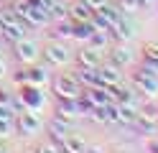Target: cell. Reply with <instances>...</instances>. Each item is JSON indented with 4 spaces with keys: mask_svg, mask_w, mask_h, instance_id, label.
Returning <instances> with one entry per match:
<instances>
[{
    "mask_svg": "<svg viewBox=\"0 0 158 153\" xmlns=\"http://www.w3.org/2000/svg\"><path fill=\"white\" fill-rule=\"evenodd\" d=\"M82 84L77 82L74 74H56L51 79V92H54V97L56 100H74L82 95Z\"/></svg>",
    "mask_w": 158,
    "mask_h": 153,
    "instance_id": "6da1fadb",
    "label": "cell"
},
{
    "mask_svg": "<svg viewBox=\"0 0 158 153\" xmlns=\"http://www.w3.org/2000/svg\"><path fill=\"white\" fill-rule=\"evenodd\" d=\"M41 56H44V61H46V66H64V64L72 61V51H69L66 41L51 38V41L41 49Z\"/></svg>",
    "mask_w": 158,
    "mask_h": 153,
    "instance_id": "7a4b0ae2",
    "label": "cell"
},
{
    "mask_svg": "<svg viewBox=\"0 0 158 153\" xmlns=\"http://www.w3.org/2000/svg\"><path fill=\"white\" fill-rule=\"evenodd\" d=\"M44 128V117L38 110H23L15 115V133L18 135H36L38 130Z\"/></svg>",
    "mask_w": 158,
    "mask_h": 153,
    "instance_id": "3957f363",
    "label": "cell"
},
{
    "mask_svg": "<svg viewBox=\"0 0 158 153\" xmlns=\"http://www.w3.org/2000/svg\"><path fill=\"white\" fill-rule=\"evenodd\" d=\"M13 56L18 59V64L28 66V64H33V61H38V56H41V46H38L33 38L26 36V38H21V41L13 44Z\"/></svg>",
    "mask_w": 158,
    "mask_h": 153,
    "instance_id": "277c9868",
    "label": "cell"
},
{
    "mask_svg": "<svg viewBox=\"0 0 158 153\" xmlns=\"http://www.w3.org/2000/svg\"><path fill=\"white\" fill-rule=\"evenodd\" d=\"M107 61L117 69H125L133 64V49L125 44V41H117L115 46H107Z\"/></svg>",
    "mask_w": 158,
    "mask_h": 153,
    "instance_id": "5b68a950",
    "label": "cell"
},
{
    "mask_svg": "<svg viewBox=\"0 0 158 153\" xmlns=\"http://www.w3.org/2000/svg\"><path fill=\"white\" fill-rule=\"evenodd\" d=\"M130 87L135 92H143L148 97H158V77H148V74H140V71H133L130 74Z\"/></svg>",
    "mask_w": 158,
    "mask_h": 153,
    "instance_id": "8992f818",
    "label": "cell"
},
{
    "mask_svg": "<svg viewBox=\"0 0 158 153\" xmlns=\"http://www.w3.org/2000/svg\"><path fill=\"white\" fill-rule=\"evenodd\" d=\"M18 95L23 97L28 110H41L44 107V87L41 84H23V87H18Z\"/></svg>",
    "mask_w": 158,
    "mask_h": 153,
    "instance_id": "52a82bcc",
    "label": "cell"
},
{
    "mask_svg": "<svg viewBox=\"0 0 158 153\" xmlns=\"http://www.w3.org/2000/svg\"><path fill=\"white\" fill-rule=\"evenodd\" d=\"M54 117L69 122V125H74L79 120V110H77V97L74 100H56V107H54Z\"/></svg>",
    "mask_w": 158,
    "mask_h": 153,
    "instance_id": "ba28073f",
    "label": "cell"
},
{
    "mask_svg": "<svg viewBox=\"0 0 158 153\" xmlns=\"http://www.w3.org/2000/svg\"><path fill=\"white\" fill-rule=\"evenodd\" d=\"M74 61H77V66H92V69H97V66L102 64V51H97L92 46L82 44V49L74 54Z\"/></svg>",
    "mask_w": 158,
    "mask_h": 153,
    "instance_id": "9c48e42d",
    "label": "cell"
},
{
    "mask_svg": "<svg viewBox=\"0 0 158 153\" xmlns=\"http://www.w3.org/2000/svg\"><path fill=\"white\" fill-rule=\"evenodd\" d=\"M94 15V10L84 3V0H74V3L66 5V18L72 20V23H84V20H89Z\"/></svg>",
    "mask_w": 158,
    "mask_h": 153,
    "instance_id": "30bf717a",
    "label": "cell"
},
{
    "mask_svg": "<svg viewBox=\"0 0 158 153\" xmlns=\"http://www.w3.org/2000/svg\"><path fill=\"white\" fill-rule=\"evenodd\" d=\"M46 133H48V140H51V143L61 146V140L72 133V125L64 122V120H59V117H51V120L46 122Z\"/></svg>",
    "mask_w": 158,
    "mask_h": 153,
    "instance_id": "8fae6325",
    "label": "cell"
},
{
    "mask_svg": "<svg viewBox=\"0 0 158 153\" xmlns=\"http://www.w3.org/2000/svg\"><path fill=\"white\" fill-rule=\"evenodd\" d=\"M28 28L23 20H13V23H5L3 26V31H0V36H3V41H8V44H15V41H21V38H26L28 36Z\"/></svg>",
    "mask_w": 158,
    "mask_h": 153,
    "instance_id": "7c38bea8",
    "label": "cell"
},
{
    "mask_svg": "<svg viewBox=\"0 0 158 153\" xmlns=\"http://www.w3.org/2000/svg\"><path fill=\"white\" fill-rule=\"evenodd\" d=\"M97 74H100V82H102V87H110V84H120L123 82V74H120V69L112 66L110 61H102L100 66H97Z\"/></svg>",
    "mask_w": 158,
    "mask_h": 153,
    "instance_id": "4fadbf2b",
    "label": "cell"
},
{
    "mask_svg": "<svg viewBox=\"0 0 158 153\" xmlns=\"http://www.w3.org/2000/svg\"><path fill=\"white\" fill-rule=\"evenodd\" d=\"M72 74L77 77V82L82 87H102L100 74H97V69H92V66H77V71H72Z\"/></svg>",
    "mask_w": 158,
    "mask_h": 153,
    "instance_id": "5bb4252c",
    "label": "cell"
},
{
    "mask_svg": "<svg viewBox=\"0 0 158 153\" xmlns=\"http://www.w3.org/2000/svg\"><path fill=\"white\" fill-rule=\"evenodd\" d=\"M51 38L56 41H72V33H74V23L69 18H59V20H51Z\"/></svg>",
    "mask_w": 158,
    "mask_h": 153,
    "instance_id": "9a60e30c",
    "label": "cell"
},
{
    "mask_svg": "<svg viewBox=\"0 0 158 153\" xmlns=\"http://www.w3.org/2000/svg\"><path fill=\"white\" fill-rule=\"evenodd\" d=\"M26 77H28V84H46L48 82V66L46 64H28L26 66Z\"/></svg>",
    "mask_w": 158,
    "mask_h": 153,
    "instance_id": "2e32d148",
    "label": "cell"
},
{
    "mask_svg": "<svg viewBox=\"0 0 158 153\" xmlns=\"http://www.w3.org/2000/svg\"><path fill=\"white\" fill-rule=\"evenodd\" d=\"M133 36H135V28L130 20H125V15L110 28V38H115V41H130Z\"/></svg>",
    "mask_w": 158,
    "mask_h": 153,
    "instance_id": "e0dca14e",
    "label": "cell"
},
{
    "mask_svg": "<svg viewBox=\"0 0 158 153\" xmlns=\"http://www.w3.org/2000/svg\"><path fill=\"white\" fill-rule=\"evenodd\" d=\"M130 128L135 130V135H140V138H151L153 133L158 130V122H156V120H148V117H143V115H138V117L130 122Z\"/></svg>",
    "mask_w": 158,
    "mask_h": 153,
    "instance_id": "ac0fdd59",
    "label": "cell"
},
{
    "mask_svg": "<svg viewBox=\"0 0 158 153\" xmlns=\"http://www.w3.org/2000/svg\"><path fill=\"white\" fill-rule=\"evenodd\" d=\"M61 153H84V148H87V143H84V138L82 135H77V133H69V135L61 140Z\"/></svg>",
    "mask_w": 158,
    "mask_h": 153,
    "instance_id": "d6986e66",
    "label": "cell"
},
{
    "mask_svg": "<svg viewBox=\"0 0 158 153\" xmlns=\"http://www.w3.org/2000/svg\"><path fill=\"white\" fill-rule=\"evenodd\" d=\"M117 117L120 125H130L138 117V102H117Z\"/></svg>",
    "mask_w": 158,
    "mask_h": 153,
    "instance_id": "ffe728a7",
    "label": "cell"
},
{
    "mask_svg": "<svg viewBox=\"0 0 158 153\" xmlns=\"http://www.w3.org/2000/svg\"><path fill=\"white\" fill-rule=\"evenodd\" d=\"M110 33H102V31H92V36L87 38V46H92L97 51H107V46H110Z\"/></svg>",
    "mask_w": 158,
    "mask_h": 153,
    "instance_id": "44dd1931",
    "label": "cell"
},
{
    "mask_svg": "<svg viewBox=\"0 0 158 153\" xmlns=\"http://www.w3.org/2000/svg\"><path fill=\"white\" fill-rule=\"evenodd\" d=\"M94 13H100V15H102V18L107 20V23H110V28H112V26L117 23V20H120V18L125 15V13H123V10H120V8H117V5H107V3H105V5L100 8V10H94Z\"/></svg>",
    "mask_w": 158,
    "mask_h": 153,
    "instance_id": "7402d4cb",
    "label": "cell"
},
{
    "mask_svg": "<svg viewBox=\"0 0 158 153\" xmlns=\"http://www.w3.org/2000/svg\"><path fill=\"white\" fill-rule=\"evenodd\" d=\"M92 23L84 20V23H74V33H72V41H79V44H87V38L92 36Z\"/></svg>",
    "mask_w": 158,
    "mask_h": 153,
    "instance_id": "603a6c76",
    "label": "cell"
},
{
    "mask_svg": "<svg viewBox=\"0 0 158 153\" xmlns=\"http://www.w3.org/2000/svg\"><path fill=\"white\" fill-rule=\"evenodd\" d=\"M143 61H151L158 66V41H151V44L143 46Z\"/></svg>",
    "mask_w": 158,
    "mask_h": 153,
    "instance_id": "cb8c5ba5",
    "label": "cell"
},
{
    "mask_svg": "<svg viewBox=\"0 0 158 153\" xmlns=\"http://www.w3.org/2000/svg\"><path fill=\"white\" fill-rule=\"evenodd\" d=\"M48 15H51V20L66 18V3H64V0H54V3L48 5Z\"/></svg>",
    "mask_w": 158,
    "mask_h": 153,
    "instance_id": "d4e9b609",
    "label": "cell"
},
{
    "mask_svg": "<svg viewBox=\"0 0 158 153\" xmlns=\"http://www.w3.org/2000/svg\"><path fill=\"white\" fill-rule=\"evenodd\" d=\"M15 133V120H0V143Z\"/></svg>",
    "mask_w": 158,
    "mask_h": 153,
    "instance_id": "484cf974",
    "label": "cell"
},
{
    "mask_svg": "<svg viewBox=\"0 0 158 153\" xmlns=\"http://www.w3.org/2000/svg\"><path fill=\"white\" fill-rule=\"evenodd\" d=\"M89 23H92V28L94 31H102V33H110V23H107V20L100 15V13H94L92 18H89Z\"/></svg>",
    "mask_w": 158,
    "mask_h": 153,
    "instance_id": "4316f807",
    "label": "cell"
},
{
    "mask_svg": "<svg viewBox=\"0 0 158 153\" xmlns=\"http://www.w3.org/2000/svg\"><path fill=\"white\" fill-rule=\"evenodd\" d=\"M117 8L123 13H138L140 10V0H117Z\"/></svg>",
    "mask_w": 158,
    "mask_h": 153,
    "instance_id": "83f0119b",
    "label": "cell"
},
{
    "mask_svg": "<svg viewBox=\"0 0 158 153\" xmlns=\"http://www.w3.org/2000/svg\"><path fill=\"white\" fill-rule=\"evenodd\" d=\"M138 71H140V74H148V77H158V66L151 64V61H143V64L138 66Z\"/></svg>",
    "mask_w": 158,
    "mask_h": 153,
    "instance_id": "f1b7e54d",
    "label": "cell"
},
{
    "mask_svg": "<svg viewBox=\"0 0 158 153\" xmlns=\"http://www.w3.org/2000/svg\"><path fill=\"white\" fill-rule=\"evenodd\" d=\"M36 153H61V148H59L56 143H51V140H48V143H41V146L36 148Z\"/></svg>",
    "mask_w": 158,
    "mask_h": 153,
    "instance_id": "f546056e",
    "label": "cell"
},
{
    "mask_svg": "<svg viewBox=\"0 0 158 153\" xmlns=\"http://www.w3.org/2000/svg\"><path fill=\"white\" fill-rule=\"evenodd\" d=\"M13 82H15V87H23V84H28V77H26V66H23V69H18L15 74H13Z\"/></svg>",
    "mask_w": 158,
    "mask_h": 153,
    "instance_id": "4dcf8cb0",
    "label": "cell"
},
{
    "mask_svg": "<svg viewBox=\"0 0 158 153\" xmlns=\"http://www.w3.org/2000/svg\"><path fill=\"white\" fill-rule=\"evenodd\" d=\"M10 97H13V92H8L5 87H0V105H10Z\"/></svg>",
    "mask_w": 158,
    "mask_h": 153,
    "instance_id": "1f68e13d",
    "label": "cell"
},
{
    "mask_svg": "<svg viewBox=\"0 0 158 153\" xmlns=\"http://www.w3.org/2000/svg\"><path fill=\"white\" fill-rule=\"evenodd\" d=\"M84 153H107V148L97 143V146H87V148H84Z\"/></svg>",
    "mask_w": 158,
    "mask_h": 153,
    "instance_id": "d6a6232c",
    "label": "cell"
},
{
    "mask_svg": "<svg viewBox=\"0 0 158 153\" xmlns=\"http://www.w3.org/2000/svg\"><path fill=\"white\" fill-rule=\"evenodd\" d=\"M84 3H87V5H89L92 10H100V8H102V5L107 3V0H84Z\"/></svg>",
    "mask_w": 158,
    "mask_h": 153,
    "instance_id": "836d02e7",
    "label": "cell"
},
{
    "mask_svg": "<svg viewBox=\"0 0 158 153\" xmlns=\"http://www.w3.org/2000/svg\"><path fill=\"white\" fill-rule=\"evenodd\" d=\"M8 77V66H5V61H3V56H0V82H3Z\"/></svg>",
    "mask_w": 158,
    "mask_h": 153,
    "instance_id": "e575fe53",
    "label": "cell"
},
{
    "mask_svg": "<svg viewBox=\"0 0 158 153\" xmlns=\"http://www.w3.org/2000/svg\"><path fill=\"white\" fill-rule=\"evenodd\" d=\"M148 151H151V153H158V140H148Z\"/></svg>",
    "mask_w": 158,
    "mask_h": 153,
    "instance_id": "d590c367",
    "label": "cell"
},
{
    "mask_svg": "<svg viewBox=\"0 0 158 153\" xmlns=\"http://www.w3.org/2000/svg\"><path fill=\"white\" fill-rule=\"evenodd\" d=\"M156 3H158V0H140V8L143 5H156Z\"/></svg>",
    "mask_w": 158,
    "mask_h": 153,
    "instance_id": "8d00e7d4",
    "label": "cell"
},
{
    "mask_svg": "<svg viewBox=\"0 0 158 153\" xmlns=\"http://www.w3.org/2000/svg\"><path fill=\"white\" fill-rule=\"evenodd\" d=\"M41 3H44V5L48 8V5H51V3H54V0H41Z\"/></svg>",
    "mask_w": 158,
    "mask_h": 153,
    "instance_id": "74e56055",
    "label": "cell"
},
{
    "mask_svg": "<svg viewBox=\"0 0 158 153\" xmlns=\"http://www.w3.org/2000/svg\"><path fill=\"white\" fill-rule=\"evenodd\" d=\"M3 26H5V23H3V15H0V31H3Z\"/></svg>",
    "mask_w": 158,
    "mask_h": 153,
    "instance_id": "f35d334b",
    "label": "cell"
},
{
    "mask_svg": "<svg viewBox=\"0 0 158 153\" xmlns=\"http://www.w3.org/2000/svg\"><path fill=\"white\" fill-rule=\"evenodd\" d=\"M0 153H8V148H3V146H0Z\"/></svg>",
    "mask_w": 158,
    "mask_h": 153,
    "instance_id": "ab89813d",
    "label": "cell"
},
{
    "mask_svg": "<svg viewBox=\"0 0 158 153\" xmlns=\"http://www.w3.org/2000/svg\"><path fill=\"white\" fill-rule=\"evenodd\" d=\"M26 153H36V148H31V151H26Z\"/></svg>",
    "mask_w": 158,
    "mask_h": 153,
    "instance_id": "60d3db41",
    "label": "cell"
},
{
    "mask_svg": "<svg viewBox=\"0 0 158 153\" xmlns=\"http://www.w3.org/2000/svg\"><path fill=\"white\" fill-rule=\"evenodd\" d=\"M3 3H13V0H3Z\"/></svg>",
    "mask_w": 158,
    "mask_h": 153,
    "instance_id": "b9f144b4",
    "label": "cell"
},
{
    "mask_svg": "<svg viewBox=\"0 0 158 153\" xmlns=\"http://www.w3.org/2000/svg\"><path fill=\"white\" fill-rule=\"evenodd\" d=\"M0 51H3V44H0Z\"/></svg>",
    "mask_w": 158,
    "mask_h": 153,
    "instance_id": "7bdbcfd3",
    "label": "cell"
}]
</instances>
